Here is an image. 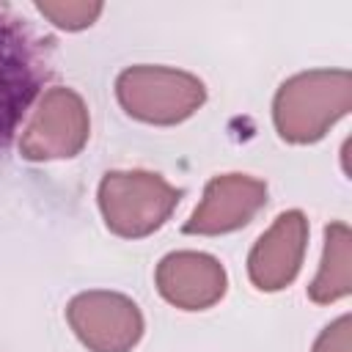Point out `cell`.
<instances>
[{
  "label": "cell",
  "instance_id": "5b68a950",
  "mask_svg": "<svg viewBox=\"0 0 352 352\" xmlns=\"http://www.w3.org/2000/svg\"><path fill=\"white\" fill-rule=\"evenodd\" d=\"M91 135V116L74 88L55 85L41 94L33 116L28 118L19 151L30 162L69 160L82 151Z\"/></svg>",
  "mask_w": 352,
  "mask_h": 352
},
{
  "label": "cell",
  "instance_id": "3957f363",
  "mask_svg": "<svg viewBox=\"0 0 352 352\" xmlns=\"http://www.w3.org/2000/svg\"><path fill=\"white\" fill-rule=\"evenodd\" d=\"M104 226L124 239H143L173 214L182 190L151 170H107L99 182Z\"/></svg>",
  "mask_w": 352,
  "mask_h": 352
},
{
  "label": "cell",
  "instance_id": "6da1fadb",
  "mask_svg": "<svg viewBox=\"0 0 352 352\" xmlns=\"http://www.w3.org/2000/svg\"><path fill=\"white\" fill-rule=\"evenodd\" d=\"M50 77V38L0 3V148L8 146Z\"/></svg>",
  "mask_w": 352,
  "mask_h": 352
},
{
  "label": "cell",
  "instance_id": "52a82bcc",
  "mask_svg": "<svg viewBox=\"0 0 352 352\" xmlns=\"http://www.w3.org/2000/svg\"><path fill=\"white\" fill-rule=\"evenodd\" d=\"M267 204V184L248 173H220L204 187V198L184 223V234L220 236L248 226Z\"/></svg>",
  "mask_w": 352,
  "mask_h": 352
},
{
  "label": "cell",
  "instance_id": "30bf717a",
  "mask_svg": "<svg viewBox=\"0 0 352 352\" xmlns=\"http://www.w3.org/2000/svg\"><path fill=\"white\" fill-rule=\"evenodd\" d=\"M352 292V234L344 220H333L324 228V250L314 280L308 283V297L316 305L336 302Z\"/></svg>",
  "mask_w": 352,
  "mask_h": 352
},
{
  "label": "cell",
  "instance_id": "7c38bea8",
  "mask_svg": "<svg viewBox=\"0 0 352 352\" xmlns=\"http://www.w3.org/2000/svg\"><path fill=\"white\" fill-rule=\"evenodd\" d=\"M314 352H352V319L349 314L330 322L314 341Z\"/></svg>",
  "mask_w": 352,
  "mask_h": 352
},
{
  "label": "cell",
  "instance_id": "277c9868",
  "mask_svg": "<svg viewBox=\"0 0 352 352\" xmlns=\"http://www.w3.org/2000/svg\"><path fill=\"white\" fill-rule=\"evenodd\" d=\"M116 96L126 116L157 126H173L187 121L206 102V85L190 72L140 63L116 77Z\"/></svg>",
  "mask_w": 352,
  "mask_h": 352
},
{
  "label": "cell",
  "instance_id": "8fae6325",
  "mask_svg": "<svg viewBox=\"0 0 352 352\" xmlns=\"http://www.w3.org/2000/svg\"><path fill=\"white\" fill-rule=\"evenodd\" d=\"M36 11L50 19L60 30H85L91 28L99 14L104 11L102 3H88V0H38Z\"/></svg>",
  "mask_w": 352,
  "mask_h": 352
},
{
  "label": "cell",
  "instance_id": "8992f818",
  "mask_svg": "<svg viewBox=\"0 0 352 352\" xmlns=\"http://www.w3.org/2000/svg\"><path fill=\"white\" fill-rule=\"evenodd\" d=\"M66 322L88 352H132L143 338L140 308L118 292H80L66 305Z\"/></svg>",
  "mask_w": 352,
  "mask_h": 352
},
{
  "label": "cell",
  "instance_id": "7a4b0ae2",
  "mask_svg": "<svg viewBox=\"0 0 352 352\" xmlns=\"http://www.w3.org/2000/svg\"><path fill=\"white\" fill-rule=\"evenodd\" d=\"M352 107V74L346 69H311L280 82L272 99V121L286 143H316Z\"/></svg>",
  "mask_w": 352,
  "mask_h": 352
},
{
  "label": "cell",
  "instance_id": "ba28073f",
  "mask_svg": "<svg viewBox=\"0 0 352 352\" xmlns=\"http://www.w3.org/2000/svg\"><path fill=\"white\" fill-rule=\"evenodd\" d=\"M308 248V217L300 209L280 212L275 223L256 239L248 256V275L258 292L286 289L305 258Z\"/></svg>",
  "mask_w": 352,
  "mask_h": 352
},
{
  "label": "cell",
  "instance_id": "9c48e42d",
  "mask_svg": "<svg viewBox=\"0 0 352 352\" xmlns=\"http://www.w3.org/2000/svg\"><path fill=\"white\" fill-rule=\"evenodd\" d=\"M157 292L182 311H206L228 289L226 267L201 250H173L160 258L154 272Z\"/></svg>",
  "mask_w": 352,
  "mask_h": 352
}]
</instances>
